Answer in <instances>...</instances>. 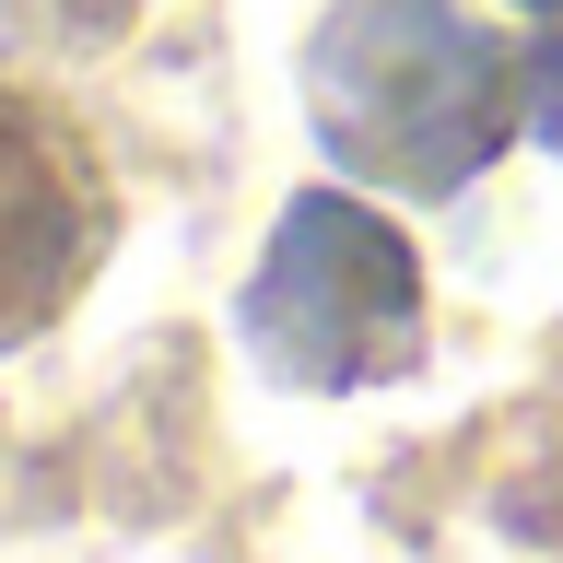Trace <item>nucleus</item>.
I'll return each instance as SVG.
<instances>
[{
    "instance_id": "nucleus-2",
    "label": "nucleus",
    "mask_w": 563,
    "mask_h": 563,
    "mask_svg": "<svg viewBox=\"0 0 563 563\" xmlns=\"http://www.w3.org/2000/svg\"><path fill=\"white\" fill-rule=\"evenodd\" d=\"M246 352L282 387H376L422 352V258L352 188L282 200L246 271Z\"/></svg>"
},
{
    "instance_id": "nucleus-4",
    "label": "nucleus",
    "mask_w": 563,
    "mask_h": 563,
    "mask_svg": "<svg viewBox=\"0 0 563 563\" xmlns=\"http://www.w3.org/2000/svg\"><path fill=\"white\" fill-rule=\"evenodd\" d=\"M528 12H563V0H528Z\"/></svg>"
},
{
    "instance_id": "nucleus-1",
    "label": "nucleus",
    "mask_w": 563,
    "mask_h": 563,
    "mask_svg": "<svg viewBox=\"0 0 563 563\" xmlns=\"http://www.w3.org/2000/svg\"><path fill=\"white\" fill-rule=\"evenodd\" d=\"M540 59L470 24V0H352L306 47V106L329 153L376 188L446 200L517 141Z\"/></svg>"
},
{
    "instance_id": "nucleus-3",
    "label": "nucleus",
    "mask_w": 563,
    "mask_h": 563,
    "mask_svg": "<svg viewBox=\"0 0 563 563\" xmlns=\"http://www.w3.org/2000/svg\"><path fill=\"white\" fill-rule=\"evenodd\" d=\"M106 235H118V200L82 118L0 82V352L70 317V294L106 271Z\"/></svg>"
}]
</instances>
